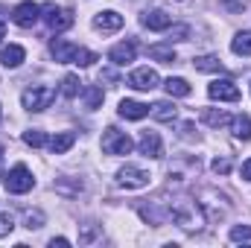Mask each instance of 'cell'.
Returning <instances> with one entry per match:
<instances>
[{
	"label": "cell",
	"mask_w": 251,
	"mask_h": 248,
	"mask_svg": "<svg viewBox=\"0 0 251 248\" xmlns=\"http://www.w3.org/2000/svg\"><path fill=\"white\" fill-rule=\"evenodd\" d=\"M181 137H193V123H181Z\"/></svg>",
	"instance_id": "obj_34"
},
{
	"label": "cell",
	"mask_w": 251,
	"mask_h": 248,
	"mask_svg": "<svg viewBox=\"0 0 251 248\" xmlns=\"http://www.w3.org/2000/svg\"><path fill=\"white\" fill-rule=\"evenodd\" d=\"M199 204H201V210H204V219H210V222L222 219V216L231 210L228 196H222V193H216V190H210V187H204V190L199 193Z\"/></svg>",
	"instance_id": "obj_3"
},
{
	"label": "cell",
	"mask_w": 251,
	"mask_h": 248,
	"mask_svg": "<svg viewBox=\"0 0 251 248\" xmlns=\"http://www.w3.org/2000/svg\"><path fill=\"white\" fill-rule=\"evenodd\" d=\"M38 18H41V6L32 3V0H24V3H18V6L12 9V21H15L21 29H32V26L38 24Z\"/></svg>",
	"instance_id": "obj_8"
},
{
	"label": "cell",
	"mask_w": 251,
	"mask_h": 248,
	"mask_svg": "<svg viewBox=\"0 0 251 248\" xmlns=\"http://www.w3.org/2000/svg\"><path fill=\"white\" fill-rule=\"evenodd\" d=\"M53 99H56V88H50V85L26 88V91L21 94V102H24L26 111H44V108H50Z\"/></svg>",
	"instance_id": "obj_6"
},
{
	"label": "cell",
	"mask_w": 251,
	"mask_h": 248,
	"mask_svg": "<svg viewBox=\"0 0 251 248\" xmlns=\"http://www.w3.org/2000/svg\"><path fill=\"white\" fill-rule=\"evenodd\" d=\"M94 26H97L100 32H117V29L123 26V15L114 12V9L100 12V15H94Z\"/></svg>",
	"instance_id": "obj_13"
},
{
	"label": "cell",
	"mask_w": 251,
	"mask_h": 248,
	"mask_svg": "<svg viewBox=\"0 0 251 248\" xmlns=\"http://www.w3.org/2000/svg\"><path fill=\"white\" fill-rule=\"evenodd\" d=\"M201 123L213 125V128H219V125H228V123H231V117H228L225 111H213V108H204V111H201Z\"/></svg>",
	"instance_id": "obj_27"
},
{
	"label": "cell",
	"mask_w": 251,
	"mask_h": 248,
	"mask_svg": "<svg viewBox=\"0 0 251 248\" xmlns=\"http://www.w3.org/2000/svg\"><path fill=\"white\" fill-rule=\"evenodd\" d=\"M167 216L178 225V228H184L187 234H196V231H201L204 228V210H201V204L187 196V193H178V196H173V201H167Z\"/></svg>",
	"instance_id": "obj_1"
},
{
	"label": "cell",
	"mask_w": 251,
	"mask_h": 248,
	"mask_svg": "<svg viewBox=\"0 0 251 248\" xmlns=\"http://www.w3.org/2000/svg\"><path fill=\"white\" fill-rule=\"evenodd\" d=\"M3 32H6V26H3V21H0V38H3Z\"/></svg>",
	"instance_id": "obj_36"
},
{
	"label": "cell",
	"mask_w": 251,
	"mask_h": 248,
	"mask_svg": "<svg viewBox=\"0 0 251 248\" xmlns=\"http://www.w3.org/2000/svg\"><path fill=\"white\" fill-rule=\"evenodd\" d=\"M24 143H26V146H32V149H38V146L50 143V137H47L41 128H29V131H24Z\"/></svg>",
	"instance_id": "obj_28"
},
{
	"label": "cell",
	"mask_w": 251,
	"mask_h": 248,
	"mask_svg": "<svg viewBox=\"0 0 251 248\" xmlns=\"http://www.w3.org/2000/svg\"><path fill=\"white\" fill-rule=\"evenodd\" d=\"M149 173L143 170V167H134V164H126L123 170L117 173V184L126 187V190H140V187L149 184Z\"/></svg>",
	"instance_id": "obj_9"
},
{
	"label": "cell",
	"mask_w": 251,
	"mask_h": 248,
	"mask_svg": "<svg viewBox=\"0 0 251 248\" xmlns=\"http://www.w3.org/2000/svg\"><path fill=\"white\" fill-rule=\"evenodd\" d=\"M24 59H26V50H24L21 44H9V47L0 50V64H3V67H21Z\"/></svg>",
	"instance_id": "obj_17"
},
{
	"label": "cell",
	"mask_w": 251,
	"mask_h": 248,
	"mask_svg": "<svg viewBox=\"0 0 251 248\" xmlns=\"http://www.w3.org/2000/svg\"><path fill=\"white\" fill-rule=\"evenodd\" d=\"M117 114H120L123 120H143V117L149 114V105H146V102H137V99H123L120 108H117Z\"/></svg>",
	"instance_id": "obj_15"
},
{
	"label": "cell",
	"mask_w": 251,
	"mask_h": 248,
	"mask_svg": "<svg viewBox=\"0 0 251 248\" xmlns=\"http://www.w3.org/2000/svg\"><path fill=\"white\" fill-rule=\"evenodd\" d=\"M193 67L201 70V73H222L225 64L219 62V56H196L193 59Z\"/></svg>",
	"instance_id": "obj_21"
},
{
	"label": "cell",
	"mask_w": 251,
	"mask_h": 248,
	"mask_svg": "<svg viewBox=\"0 0 251 248\" xmlns=\"http://www.w3.org/2000/svg\"><path fill=\"white\" fill-rule=\"evenodd\" d=\"M207 97L219 99V102H237L240 99V88L231 79H216V82L207 85Z\"/></svg>",
	"instance_id": "obj_11"
},
{
	"label": "cell",
	"mask_w": 251,
	"mask_h": 248,
	"mask_svg": "<svg viewBox=\"0 0 251 248\" xmlns=\"http://www.w3.org/2000/svg\"><path fill=\"white\" fill-rule=\"evenodd\" d=\"M158 82H161V76L152 67H137L128 73V88H134V91H155Z\"/></svg>",
	"instance_id": "obj_10"
},
{
	"label": "cell",
	"mask_w": 251,
	"mask_h": 248,
	"mask_svg": "<svg viewBox=\"0 0 251 248\" xmlns=\"http://www.w3.org/2000/svg\"><path fill=\"white\" fill-rule=\"evenodd\" d=\"M231 50H234L237 56H251V29H243V32L234 35Z\"/></svg>",
	"instance_id": "obj_24"
},
{
	"label": "cell",
	"mask_w": 251,
	"mask_h": 248,
	"mask_svg": "<svg viewBox=\"0 0 251 248\" xmlns=\"http://www.w3.org/2000/svg\"><path fill=\"white\" fill-rule=\"evenodd\" d=\"M3 184H6V190H9L12 196H24V193H29V190L35 187V178H32V173H29L24 164H18V167H12V170L3 175Z\"/></svg>",
	"instance_id": "obj_5"
},
{
	"label": "cell",
	"mask_w": 251,
	"mask_h": 248,
	"mask_svg": "<svg viewBox=\"0 0 251 248\" xmlns=\"http://www.w3.org/2000/svg\"><path fill=\"white\" fill-rule=\"evenodd\" d=\"M231 240H234V243L251 240V225H234V228H231Z\"/></svg>",
	"instance_id": "obj_30"
},
{
	"label": "cell",
	"mask_w": 251,
	"mask_h": 248,
	"mask_svg": "<svg viewBox=\"0 0 251 248\" xmlns=\"http://www.w3.org/2000/svg\"><path fill=\"white\" fill-rule=\"evenodd\" d=\"M149 114H152L155 120H161V123H173V120L178 117V108H176V102L161 99V102H155V105L149 108Z\"/></svg>",
	"instance_id": "obj_18"
},
{
	"label": "cell",
	"mask_w": 251,
	"mask_h": 248,
	"mask_svg": "<svg viewBox=\"0 0 251 248\" xmlns=\"http://www.w3.org/2000/svg\"><path fill=\"white\" fill-rule=\"evenodd\" d=\"M149 56H152L155 62H164V64L176 62V50L167 47V44H152V47H149Z\"/></svg>",
	"instance_id": "obj_26"
},
{
	"label": "cell",
	"mask_w": 251,
	"mask_h": 248,
	"mask_svg": "<svg viewBox=\"0 0 251 248\" xmlns=\"http://www.w3.org/2000/svg\"><path fill=\"white\" fill-rule=\"evenodd\" d=\"M0 120H3V108H0Z\"/></svg>",
	"instance_id": "obj_38"
},
{
	"label": "cell",
	"mask_w": 251,
	"mask_h": 248,
	"mask_svg": "<svg viewBox=\"0 0 251 248\" xmlns=\"http://www.w3.org/2000/svg\"><path fill=\"white\" fill-rule=\"evenodd\" d=\"M140 21H143V26H146V29H155V32H164V29H170V26H173V15H167V12H161V9L146 12Z\"/></svg>",
	"instance_id": "obj_14"
},
{
	"label": "cell",
	"mask_w": 251,
	"mask_h": 248,
	"mask_svg": "<svg viewBox=\"0 0 251 248\" xmlns=\"http://www.w3.org/2000/svg\"><path fill=\"white\" fill-rule=\"evenodd\" d=\"M137 149H140V155H146V158H161V155H164L161 134H158V131H143L140 140H137Z\"/></svg>",
	"instance_id": "obj_12"
},
{
	"label": "cell",
	"mask_w": 251,
	"mask_h": 248,
	"mask_svg": "<svg viewBox=\"0 0 251 248\" xmlns=\"http://www.w3.org/2000/svg\"><path fill=\"white\" fill-rule=\"evenodd\" d=\"M102 97H105V94H102V88H97V85H85V88H82V99H85V108H91V111L102 105Z\"/></svg>",
	"instance_id": "obj_23"
},
{
	"label": "cell",
	"mask_w": 251,
	"mask_h": 248,
	"mask_svg": "<svg viewBox=\"0 0 251 248\" xmlns=\"http://www.w3.org/2000/svg\"><path fill=\"white\" fill-rule=\"evenodd\" d=\"M41 18H44V24H47L50 32H64V29L73 26V12L64 9V6H56V3L41 6Z\"/></svg>",
	"instance_id": "obj_4"
},
{
	"label": "cell",
	"mask_w": 251,
	"mask_h": 248,
	"mask_svg": "<svg viewBox=\"0 0 251 248\" xmlns=\"http://www.w3.org/2000/svg\"><path fill=\"white\" fill-rule=\"evenodd\" d=\"M231 131L237 140H251V117L249 114H237L231 117Z\"/></svg>",
	"instance_id": "obj_20"
},
{
	"label": "cell",
	"mask_w": 251,
	"mask_h": 248,
	"mask_svg": "<svg viewBox=\"0 0 251 248\" xmlns=\"http://www.w3.org/2000/svg\"><path fill=\"white\" fill-rule=\"evenodd\" d=\"M240 173H243V178H246V181H251V158L243 164V170H240Z\"/></svg>",
	"instance_id": "obj_33"
},
{
	"label": "cell",
	"mask_w": 251,
	"mask_h": 248,
	"mask_svg": "<svg viewBox=\"0 0 251 248\" xmlns=\"http://www.w3.org/2000/svg\"><path fill=\"white\" fill-rule=\"evenodd\" d=\"M50 56L59 64H79V67H88V64L100 62L97 53H91V50H85V47H76V44H70V41H64V38H56V41L50 44Z\"/></svg>",
	"instance_id": "obj_2"
},
{
	"label": "cell",
	"mask_w": 251,
	"mask_h": 248,
	"mask_svg": "<svg viewBox=\"0 0 251 248\" xmlns=\"http://www.w3.org/2000/svg\"><path fill=\"white\" fill-rule=\"evenodd\" d=\"M134 149V143H131V137L120 131V128H105V134H102V152L105 155H128Z\"/></svg>",
	"instance_id": "obj_7"
},
{
	"label": "cell",
	"mask_w": 251,
	"mask_h": 248,
	"mask_svg": "<svg viewBox=\"0 0 251 248\" xmlns=\"http://www.w3.org/2000/svg\"><path fill=\"white\" fill-rule=\"evenodd\" d=\"M210 167H213V173L228 175V173H231V158H225V155H222V158H213V164H210Z\"/></svg>",
	"instance_id": "obj_31"
},
{
	"label": "cell",
	"mask_w": 251,
	"mask_h": 248,
	"mask_svg": "<svg viewBox=\"0 0 251 248\" xmlns=\"http://www.w3.org/2000/svg\"><path fill=\"white\" fill-rule=\"evenodd\" d=\"M164 88H167L170 97H190V94H193L190 82L187 79H181V76H170V79L164 82Z\"/></svg>",
	"instance_id": "obj_22"
},
{
	"label": "cell",
	"mask_w": 251,
	"mask_h": 248,
	"mask_svg": "<svg viewBox=\"0 0 251 248\" xmlns=\"http://www.w3.org/2000/svg\"><path fill=\"white\" fill-rule=\"evenodd\" d=\"M73 143H76V134H73V131H59V134L50 137V149H53V155H64Z\"/></svg>",
	"instance_id": "obj_19"
},
{
	"label": "cell",
	"mask_w": 251,
	"mask_h": 248,
	"mask_svg": "<svg viewBox=\"0 0 251 248\" xmlns=\"http://www.w3.org/2000/svg\"><path fill=\"white\" fill-rule=\"evenodd\" d=\"M24 225H26L29 231H32V228H41V225H44V213H41V210H26V213H24Z\"/></svg>",
	"instance_id": "obj_29"
},
{
	"label": "cell",
	"mask_w": 251,
	"mask_h": 248,
	"mask_svg": "<svg viewBox=\"0 0 251 248\" xmlns=\"http://www.w3.org/2000/svg\"><path fill=\"white\" fill-rule=\"evenodd\" d=\"M12 228H15L12 213H0V237H9V234H12Z\"/></svg>",
	"instance_id": "obj_32"
},
{
	"label": "cell",
	"mask_w": 251,
	"mask_h": 248,
	"mask_svg": "<svg viewBox=\"0 0 251 248\" xmlns=\"http://www.w3.org/2000/svg\"><path fill=\"white\" fill-rule=\"evenodd\" d=\"M62 94L67 97V99H73V97L82 94V79H79L76 73H67V76L62 79Z\"/></svg>",
	"instance_id": "obj_25"
},
{
	"label": "cell",
	"mask_w": 251,
	"mask_h": 248,
	"mask_svg": "<svg viewBox=\"0 0 251 248\" xmlns=\"http://www.w3.org/2000/svg\"><path fill=\"white\" fill-rule=\"evenodd\" d=\"M0 158H3V146H0Z\"/></svg>",
	"instance_id": "obj_37"
},
{
	"label": "cell",
	"mask_w": 251,
	"mask_h": 248,
	"mask_svg": "<svg viewBox=\"0 0 251 248\" xmlns=\"http://www.w3.org/2000/svg\"><path fill=\"white\" fill-rule=\"evenodd\" d=\"M50 246H53V248H56V246H70V243H67V240H64V237H59V240H50Z\"/></svg>",
	"instance_id": "obj_35"
},
{
	"label": "cell",
	"mask_w": 251,
	"mask_h": 248,
	"mask_svg": "<svg viewBox=\"0 0 251 248\" xmlns=\"http://www.w3.org/2000/svg\"><path fill=\"white\" fill-rule=\"evenodd\" d=\"M134 56H137V44L134 41H123V44L111 47V53H108V59L114 64H128V62H134Z\"/></svg>",
	"instance_id": "obj_16"
}]
</instances>
